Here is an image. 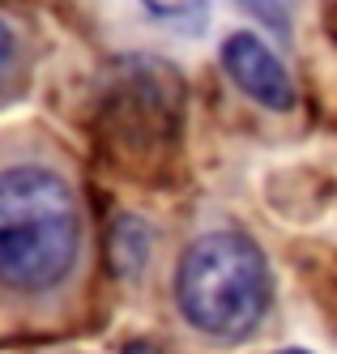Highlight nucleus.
I'll return each mask as SVG.
<instances>
[{"instance_id":"1","label":"nucleus","mask_w":337,"mask_h":354,"mask_svg":"<svg viewBox=\"0 0 337 354\" xmlns=\"http://www.w3.org/2000/svg\"><path fill=\"white\" fill-rule=\"evenodd\" d=\"M82 214L73 188L47 167L0 171V286L43 295L77 265Z\"/></svg>"},{"instance_id":"8","label":"nucleus","mask_w":337,"mask_h":354,"mask_svg":"<svg viewBox=\"0 0 337 354\" xmlns=\"http://www.w3.org/2000/svg\"><path fill=\"white\" fill-rule=\"evenodd\" d=\"M13 60H17V30L0 17V77L13 68Z\"/></svg>"},{"instance_id":"3","label":"nucleus","mask_w":337,"mask_h":354,"mask_svg":"<svg viewBox=\"0 0 337 354\" xmlns=\"http://www.w3.org/2000/svg\"><path fill=\"white\" fill-rule=\"evenodd\" d=\"M184 111V82L163 60L128 56L107 73L98 103V129L107 154L124 162V171L163 167L167 149L179 137Z\"/></svg>"},{"instance_id":"4","label":"nucleus","mask_w":337,"mask_h":354,"mask_svg":"<svg viewBox=\"0 0 337 354\" xmlns=\"http://www.w3.org/2000/svg\"><path fill=\"white\" fill-rule=\"evenodd\" d=\"M222 68L252 103H261L265 111H291L295 107V82L286 64H282L265 39H256L252 30H235L222 39Z\"/></svg>"},{"instance_id":"5","label":"nucleus","mask_w":337,"mask_h":354,"mask_svg":"<svg viewBox=\"0 0 337 354\" xmlns=\"http://www.w3.org/2000/svg\"><path fill=\"white\" fill-rule=\"evenodd\" d=\"M149 248H154V235L149 226L137 218V214H116L111 218V231H107V265L120 282H133L141 277L145 261H149Z\"/></svg>"},{"instance_id":"10","label":"nucleus","mask_w":337,"mask_h":354,"mask_svg":"<svg viewBox=\"0 0 337 354\" xmlns=\"http://www.w3.org/2000/svg\"><path fill=\"white\" fill-rule=\"evenodd\" d=\"M277 354H312V350H299V346H291V350H277Z\"/></svg>"},{"instance_id":"9","label":"nucleus","mask_w":337,"mask_h":354,"mask_svg":"<svg viewBox=\"0 0 337 354\" xmlns=\"http://www.w3.org/2000/svg\"><path fill=\"white\" fill-rule=\"evenodd\" d=\"M120 354H158V350H154L149 342H124V350Z\"/></svg>"},{"instance_id":"7","label":"nucleus","mask_w":337,"mask_h":354,"mask_svg":"<svg viewBox=\"0 0 337 354\" xmlns=\"http://www.w3.org/2000/svg\"><path fill=\"white\" fill-rule=\"evenodd\" d=\"M239 5L261 17L269 30H277V35L291 30V0H239Z\"/></svg>"},{"instance_id":"2","label":"nucleus","mask_w":337,"mask_h":354,"mask_svg":"<svg viewBox=\"0 0 337 354\" xmlns=\"http://www.w3.org/2000/svg\"><path fill=\"white\" fill-rule=\"evenodd\" d=\"M269 261L244 231H210L184 248L175 299L192 328L218 342L248 337L269 312Z\"/></svg>"},{"instance_id":"6","label":"nucleus","mask_w":337,"mask_h":354,"mask_svg":"<svg viewBox=\"0 0 337 354\" xmlns=\"http://www.w3.org/2000/svg\"><path fill=\"white\" fill-rule=\"evenodd\" d=\"M141 9L179 35H201L210 26V0H141Z\"/></svg>"}]
</instances>
